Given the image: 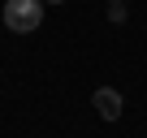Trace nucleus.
Wrapping results in <instances>:
<instances>
[{
	"instance_id": "1",
	"label": "nucleus",
	"mask_w": 147,
	"mask_h": 138,
	"mask_svg": "<svg viewBox=\"0 0 147 138\" xmlns=\"http://www.w3.org/2000/svg\"><path fill=\"white\" fill-rule=\"evenodd\" d=\"M0 22H5V30H13V35L39 30L43 26V0H5Z\"/></svg>"
},
{
	"instance_id": "2",
	"label": "nucleus",
	"mask_w": 147,
	"mask_h": 138,
	"mask_svg": "<svg viewBox=\"0 0 147 138\" xmlns=\"http://www.w3.org/2000/svg\"><path fill=\"white\" fill-rule=\"evenodd\" d=\"M91 104H95V112H100L104 121H117V117L125 112V99H121V91H113V86H100V91L91 95Z\"/></svg>"
},
{
	"instance_id": "3",
	"label": "nucleus",
	"mask_w": 147,
	"mask_h": 138,
	"mask_svg": "<svg viewBox=\"0 0 147 138\" xmlns=\"http://www.w3.org/2000/svg\"><path fill=\"white\" fill-rule=\"evenodd\" d=\"M108 22H125V5H121V0L108 5Z\"/></svg>"
},
{
	"instance_id": "4",
	"label": "nucleus",
	"mask_w": 147,
	"mask_h": 138,
	"mask_svg": "<svg viewBox=\"0 0 147 138\" xmlns=\"http://www.w3.org/2000/svg\"><path fill=\"white\" fill-rule=\"evenodd\" d=\"M43 5H65V0H43Z\"/></svg>"
},
{
	"instance_id": "5",
	"label": "nucleus",
	"mask_w": 147,
	"mask_h": 138,
	"mask_svg": "<svg viewBox=\"0 0 147 138\" xmlns=\"http://www.w3.org/2000/svg\"><path fill=\"white\" fill-rule=\"evenodd\" d=\"M108 5H113V0H108Z\"/></svg>"
}]
</instances>
